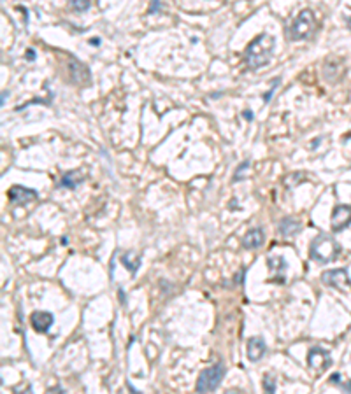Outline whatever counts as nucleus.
Wrapping results in <instances>:
<instances>
[{
	"mask_svg": "<svg viewBox=\"0 0 351 394\" xmlns=\"http://www.w3.org/2000/svg\"><path fill=\"white\" fill-rule=\"evenodd\" d=\"M274 44H276V41L272 35L260 33L246 47V65L250 69H260L263 65H267L272 58Z\"/></svg>",
	"mask_w": 351,
	"mask_h": 394,
	"instance_id": "obj_1",
	"label": "nucleus"
},
{
	"mask_svg": "<svg viewBox=\"0 0 351 394\" xmlns=\"http://www.w3.org/2000/svg\"><path fill=\"white\" fill-rule=\"evenodd\" d=\"M311 259L316 263H321V265H328L332 263L339 254V243L332 239V237H327V235H319L313 240L309 249Z\"/></svg>",
	"mask_w": 351,
	"mask_h": 394,
	"instance_id": "obj_2",
	"label": "nucleus"
},
{
	"mask_svg": "<svg viewBox=\"0 0 351 394\" xmlns=\"http://www.w3.org/2000/svg\"><path fill=\"white\" fill-rule=\"evenodd\" d=\"M314 27H316L314 13L311 9H302L288 27L287 35L290 41H302V39H307L313 33Z\"/></svg>",
	"mask_w": 351,
	"mask_h": 394,
	"instance_id": "obj_3",
	"label": "nucleus"
},
{
	"mask_svg": "<svg viewBox=\"0 0 351 394\" xmlns=\"http://www.w3.org/2000/svg\"><path fill=\"white\" fill-rule=\"evenodd\" d=\"M225 375V368L222 363L213 364V366L206 368L200 371L199 379H197V393L199 394H207L214 391L218 385L222 384V379Z\"/></svg>",
	"mask_w": 351,
	"mask_h": 394,
	"instance_id": "obj_4",
	"label": "nucleus"
},
{
	"mask_svg": "<svg viewBox=\"0 0 351 394\" xmlns=\"http://www.w3.org/2000/svg\"><path fill=\"white\" fill-rule=\"evenodd\" d=\"M321 280L327 286H332V288L337 289H346L350 286V275H348L346 268H335V270L325 272L321 275Z\"/></svg>",
	"mask_w": 351,
	"mask_h": 394,
	"instance_id": "obj_5",
	"label": "nucleus"
},
{
	"mask_svg": "<svg viewBox=\"0 0 351 394\" xmlns=\"http://www.w3.org/2000/svg\"><path fill=\"white\" fill-rule=\"evenodd\" d=\"M330 225L334 231H342L351 225V207L350 205H337L334 209Z\"/></svg>",
	"mask_w": 351,
	"mask_h": 394,
	"instance_id": "obj_6",
	"label": "nucleus"
},
{
	"mask_svg": "<svg viewBox=\"0 0 351 394\" xmlns=\"http://www.w3.org/2000/svg\"><path fill=\"white\" fill-rule=\"evenodd\" d=\"M53 322H55V317H53L51 312H46V310H35L32 316H30V324H32V328L37 331V333H46V331H49Z\"/></svg>",
	"mask_w": 351,
	"mask_h": 394,
	"instance_id": "obj_7",
	"label": "nucleus"
},
{
	"mask_svg": "<svg viewBox=\"0 0 351 394\" xmlns=\"http://www.w3.org/2000/svg\"><path fill=\"white\" fill-rule=\"evenodd\" d=\"M7 197L13 203H28L37 200L39 193L35 189L25 188V186H13V188L7 191Z\"/></svg>",
	"mask_w": 351,
	"mask_h": 394,
	"instance_id": "obj_8",
	"label": "nucleus"
},
{
	"mask_svg": "<svg viewBox=\"0 0 351 394\" xmlns=\"http://www.w3.org/2000/svg\"><path fill=\"white\" fill-rule=\"evenodd\" d=\"M307 363H309L311 368H318V370H327L330 364H332V359L328 356V352L325 349L314 347L309 350L307 354Z\"/></svg>",
	"mask_w": 351,
	"mask_h": 394,
	"instance_id": "obj_9",
	"label": "nucleus"
},
{
	"mask_svg": "<svg viewBox=\"0 0 351 394\" xmlns=\"http://www.w3.org/2000/svg\"><path fill=\"white\" fill-rule=\"evenodd\" d=\"M69 72L72 76V81L78 84H88L90 83V70L84 63L76 60H70L69 63Z\"/></svg>",
	"mask_w": 351,
	"mask_h": 394,
	"instance_id": "obj_10",
	"label": "nucleus"
},
{
	"mask_svg": "<svg viewBox=\"0 0 351 394\" xmlns=\"http://www.w3.org/2000/svg\"><path fill=\"white\" fill-rule=\"evenodd\" d=\"M267 350V345L263 342V338L260 336H253V338L248 340V359L253 363L260 361L263 358V354Z\"/></svg>",
	"mask_w": 351,
	"mask_h": 394,
	"instance_id": "obj_11",
	"label": "nucleus"
},
{
	"mask_svg": "<svg viewBox=\"0 0 351 394\" xmlns=\"http://www.w3.org/2000/svg\"><path fill=\"white\" fill-rule=\"evenodd\" d=\"M263 240H265V233H263V229L262 228H253L244 235V239H242V245H244L246 249H258L260 245L263 243Z\"/></svg>",
	"mask_w": 351,
	"mask_h": 394,
	"instance_id": "obj_12",
	"label": "nucleus"
},
{
	"mask_svg": "<svg viewBox=\"0 0 351 394\" xmlns=\"http://www.w3.org/2000/svg\"><path fill=\"white\" fill-rule=\"evenodd\" d=\"M302 229V225L293 217H283L281 223H279V233L283 237H293Z\"/></svg>",
	"mask_w": 351,
	"mask_h": 394,
	"instance_id": "obj_13",
	"label": "nucleus"
},
{
	"mask_svg": "<svg viewBox=\"0 0 351 394\" xmlns=\"http://www.w3.org/2000/svg\"><path fill=\"white\" fill-rule=\"evenodd\" d=\"M84 177L81 174H79L78 170H70V172H65L64 177H62V182L60 186L62 188H69V189H76L81 184V181H83Z\"/></svg>",
	"mask_w": 351,
	"mask_h": 394,
	"instance_id": "obj_14",
	"label": "nucleus"
},
{
	"mask_svg": "<svg viewBox=\"0 0 351 394\" xmlns=\"http://www.w3.org/2000/svg\"><path fill=\"white\" fill-rule=\"evenodd\" d=\"M130 258H132V252H125V254L121 256V263L127 266V270H128L130 273H135L139 265H141V256H137L135 259H130Z\"/></svg>",
	"mask_w": 351,
	"mask_h": 394,
	"instance_id": "obj_15",
	"label": "nucleus"
},
{
	"mask_svg": "<svg viewBox=\"0 0 351 394\" xmlns=\"http://www.w3.org/2000/svg\"><path fill=\"white\" fill-rule=\"evenodd\" d=\"M263 389H265L267 394H274V391H276V379H272L271 375L263 377Z\"/></svg>",
	"mask_w": 351,
	"mask_h": 394,
	"instance_id": "obj_16",
	"label": "nucleus"
},
{
	"mask_svg": "<svg viewBox=\"0 0 351 394\" xmlns=\"http://www.w3.org/2000/svg\"><path fill=\"white\" fill-rule=\"evenodd\" d=\"M70 7L74 11H86L92 7V2H88V0H72V2H70Z\"/></svg>",
	"mask_w": 351,
	"mask_h": 394,
	"instance_id": "obj_17",
	"label": "nucleus"
},
{
	"mask_svg": "<svg viewBox=\"0 0 351 394\" xmlns=\"http://www.w3.org/2000/svg\"><path fill=\"white\" fill-rule=\"evenodd\" d=\"M279 83H281V77H276L272 81V84H271V90H269L267 93H265V95H263V102H265V104H269V102H271V98H272V95H274V91H276L277 90V86H279Z\"/></svg>",
	"mask_w": 351,
	"mask_h": 394,
	"instance_id": "obj_18",
	"label": "nucleus"
},
{
	"mask_svg": "<svg viewBox=\"0 0 351 394\" xmlns=\"http://www.w3.org/2000/svg\"><path fill=\"white\" fill-rule=\"evenodd\" d=\"M250 168V160H246V161H242L239 167H237V170H236V174H234V181H239L240 177H242V174H244L246 170Z\"/></svg>",
	"mask_w": 351,
	"mask_h": 394,
	"instance_id": "obj_19",
	"label": "nucleus"
},
{
	"mask_svg": "<svg viewBox=\"0 0 351 394\" xmlns=\"http://www.w3.org/2000/svg\"><path fill=\"white\" fill-rule=\"evenodd\" d=\"M162 7V2H153L151 5H149V9H148V13L151 14V13H155V11H158Z\"/></svg>",
	"mask_w": 351,
	"mask_h": 394,
	"instance_id": "obj_20",
	"label": "nucleus"
},
{
	"mask_svg": "<svg viewBox=\"0 0 351 394\" xmlns=\"http://www.w3.org/2000/svg\"><path fill=\"white\" fill-rule=\"evenodd\" d=\"M46 394H64V389H62V387H51Z\"/></svg>",
	"mask_w": 351,
	"mask_h": 394,
	"instance_id": "obj_21",
	"label": "nucleus"
},
{
	"mask_svg": "<svg viewBox=\"0 0 351 394\" xmlns=\"http://www.w3.org/2000/svg\"><path fill=\"white\" fill-rule=\"evenodd\" d=\"M27 60H28V61H33V60H35V51H33V49H28V51H27Z\"/></svg>",
	"mask_w": 351,
	"mask_h": 394,
	"instance_id": "obj_22",
	"label": "nucleus"
},
{
	"mask_svg": "<svg viewBox=\"0 0 351 394\" xmlns=\"http://www.w3.org/2000/svg\"><path fill=\"white\" fill-rule=\"evenodd\" d=\"M242 114H244V118H246L248 121H253V112H251V110H244Z\"/></svg>",
	"mask_w": 351,
	"mask_h": 394,
	"instance_id": "obj_23",
	"label": "nucleus"
},
{
	"mask_svg": "<svg viewBox=\"0 0 351 394\" xmlns=\"http://www.w3.org/2000/svg\"><path fill=\"white\" fill-rule=\"evenodd\" d=\"M7 95H9V93H7V91H2V102H0V104H2V106H4V104H5V96H7Z\"/></svg>",
	"mask_w": 351,
	"mask_h": 394,
	"instance_id": "obj_24",
	"label": "nucleus"
},
{
	"mask_svg": "<svg viewBox=\"0 0 351 394\" xmlns=\"http://www.w3.org/2000/svg\"><path fill=\"white\" fill-rule=\"evenodd\" d=\"M332 382H339V373H334V375H332Z\"/></svg>",
	"mask_w": 351,
	"mask_h": 394,
	"instance_id": "obj_25",
	"label": "nucleus"
},
{
	"mask_svg": "<svg viewBox=\"0 0 351 394\" xmlns=\"http://www.w3.org/2000/svg\"><path fill=\"white\" fill-rule=\"evenodd\" d=\"M344 389H346V391H348V393H350V394H351V382H350V384H346V385H344Z\"/></svg>",
	"mask_w": 351,
	"mask_h": 394,
	"instance_id": "obj_26",
	"label": "nucleus"
},
{
	"mask_svg": "<svg viewBox=\"0 0 351 394\" xmlns=\"http://www.w3.org/2000/svg\"><path fill=\"white\" fill-rule=\"evenodd\" d=\"M225 394H239V393H237V391H226Z\"/></svg>",
	"mask_w": 351,
	"mask_h": 394,
	"instance_id": "obj_27",
	"label": "nucleus"
},
{
	"mask_svg": "<svg viewBox=\"0 0 351 394\" xmlns=\"http://www.w3.org/2000/svg\"><path fill=\"white\" fill-rule=\"evenodd\" d=\"M348 23H350V25H351V18H348Z\"/></svg>",
	"mask_w": 351,
	"mask_h": 394,
	"instance_id": "obj_28",
	"label": "nucleus"
}]
</instances>
